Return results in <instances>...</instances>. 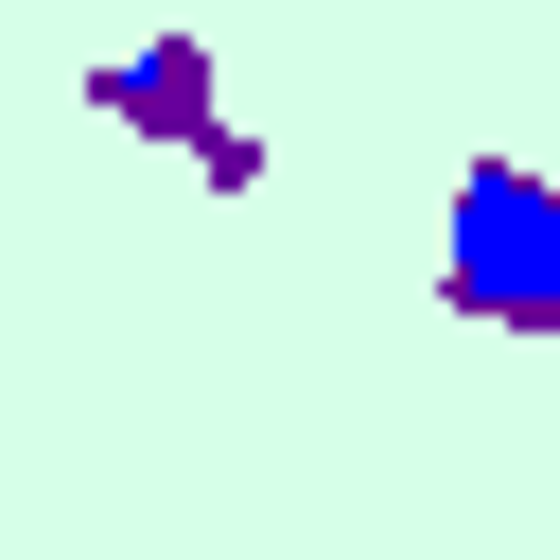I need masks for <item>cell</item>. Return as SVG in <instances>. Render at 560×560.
<instances>
[{
    "label": "cell",
    "instance_id": "cell-1",
    "mask_svg": "<svg viewBox=\"0 0 560 560\" xmlns=\"http://www.w3.org/2000/svg\"><path fill=\"white\" fill-rule=\"evenodd\" d=\"M438 280H455V315L542 332V315H560V175L472 158V175H455V228H438Z\"/></svg>",
    "mask_w": 560,
    "mask_h": 560
}]
</instances>
